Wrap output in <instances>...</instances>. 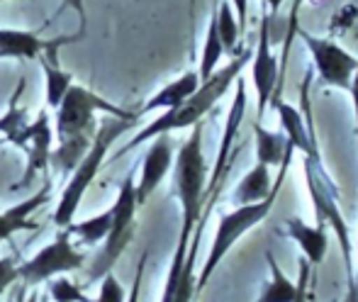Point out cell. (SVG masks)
I'll return each mask as SVG.
<instances>
[{
    "mask_svg": "<svg viewBox=\"0 0 358 302\" xmlns=\"http://www.w3.org/2000/svg\"><path fill=\"white\" fill-rule=\"evenodd\" d=\"M205 205H208V208L203 210V215H200L193 234H190L188 254H185V264H183V271H180L173 302H190L195 295V261H198V249H200V241H203V229H205V222H208V217H210V210H213V205H215V198H208V203Z\"/></svg>",
    "mask_w": 358,
    "mask_h": 302,
    "instance_id": "obj_15",
    "label": "cell"
},
{
    "mask_svg": "<svg viewBox=\"0 0 358 302\" xmlns=\"http://www.w3.org/2000/svg\"><path fill=\"white\" fill-rule=\"evenodd\" d=\"M200 85V76L198 71H188L183 73L180 78L171 80L169 85H164V88L159 90V93L154 95V98L149 100V103L142 108V113H151V110H171V108H178L180 103H183L185 98H190V95L198 90Z\"/></svg>",
    "mask_w": 358,
    "mask_h": 302,
    "instance_id": "obj_18",
    "label": "cell"
},
{
    "mask_svg": "<svg viewBox=\"0 0 358 302\" xmlns=\"http://www.w3.org/2000/svg\"><path fill=\"white\" fill-rule=\"evenodd\" d=\"M49 295H52L57 302H93L83 290L78 288L76 283L66 278H57L52 285H49Z\"/></svg>",
    "mask_w": 358,
    "mask_h": 302,
    "instance_id": "obj_28",
    "label": "cell"
},
{
    "mask_svg": "<svg viewBox=\"0 0 358 302\" xmlns=\"http://www.w3.org/2000/svg\"><path fill=\"white\" fill-rule=\"evenodd\" d=\"M222 54H224V47H222V39L217 34V22H215V13L210 17L208 32H205V47H203V59H200V83L208 80L210 76L217 71V64H220Z\"/></svg>",
    "mask_w": 358,
    "mask_h": 302,
    "instance_id": "obj_25",
    "label": "cell"
},
{
    "mask_svg": "<svg viewBox=\"0 0 358 302\" xmlns=\"http://www.w3.org/2000/svg\"><path fill=\"white\" fill-rule=\"evenodd\" d=\"M171 166H173V144H171L169 134H159V137H154L149 151L144 154L142 175H139V183H134L137 205H144L151 198V193L159 188V183L166 178Z\"/></svg>",
    "mask_w": 358,
    "mask_h": 302,
    "instance_id": "obj_13",
    "label": "cell"
},
{
    "mask_svg": "<svg viewBox=\"0 0 358 302\" xmlns=\"http://www.w3.org/2000/svg\"><path fill=\"white\" fill-rule=\"evenodd\" d=\"M17 280V264L13 259H0V295Z\"/></svg>",
    "mask_w": 358,
    "mask_h": 302,
    "instance_id": "obj_30",
    "label": "cell"
},
{
    "mask_svg": "<svg viewBox=\"0 0 358 302\" xmlns=\"http://www.w3.org/2000/svg\"><path fill=\"white\" fill-rule=\"evenodd\" d=\"M213 13H215L217 34H220V39H222V47H224L227 54H234L236 42H239V34H241V27H239V22H236L234 8H231V3H227V0H220Z\"/></svg>",
    "mask_w": 358,
    "mask_h": 302,
    "instance_id": "obj_24",
    "label": "cell"
},
{
    "mask_svg": "<svg viewBox=\"0 0 358 302\" xmlns=\"http://www.w3.org/2000/svg\"><path fill=\"white\" fill-rule=\"evenodd\" d=\"M95 110H105L113 117L120 120H137L134 113H127L122 108H115L100 95L90 93L88 88L71 85L64 95L62 105L57 108V137L59 142L64 139L78 137V134H93V115Z\"/></svg>",
    "mask_w": 358,
    "mask_h": 302,
    "instance_id": "obj_6",
    "label": "cell"
},
{
    "mask_svg": "<svg viewBox=\"0 0 358 302\" xmlns=\"http://www.w3.org/2000/svg\"><path fill=\"white\" fill-rule=\"evenodd\" d=\"M0 3H3V0H0Z\"/></svg>",
    "mask_w": 358,
    "mask_h": 302,
    "instance_id": "obj_38",
    "label": "cell"
},
{
    "mask_svg": "<svg viewBox=\"0 0 358 302\" xmlns=\"http://www.w3.org/2000/svg\"><path fill=\"white\" fill-rule=\"evenodd\" d=\"M305 175H307V188H310L312 203H315V215L320 226L331 224V229L339 236L341 251H344V266L346 273H349V288L351 293H356L354 285V264H351V251H354V244H351L349 236V226L344 222V215L339 210V203H336V190L331 178L327 175L324 166H322L320 151L317 154L305 156Z\"/></svg>",
    "mask_w": 358,
    "mask_h": 302,
    "instance_id": "obj_5",
    "label": "cell"
},
{
    "mask_svg": "<svg viewBox=\"0 0 358 302\" xmlns=\"http://www.w3.org/2000/svg\"><path fill=\"white\" fill-rule=\"evenodd\" d=\"M66 229L71 231V236H78L83 244L95 246L98 241H103L110 231V210L103 215H95V217L85 220V222H80V224H69Z\"/></svg>",
    "mask_w": 358,
    "mask_h": 302,
    "instance_id": "obj_27",
    "label": "cell"
},
{
    "mask_svg": "<svg viewBox=\"0 0 358 302\" xmlns=\"http://www.w3.org/2000/svg\"><path fill=\"white\" fill-rule=\"evenodd\" d=\"M10 142L27 151V171H24L22 180L17 183L27 185L39 171H44L49 166V154H52V120H49V115L42 110L39 117L32 124H24Z\"/></svg>",
    "mask_w": 358,
    "mask_h": 302,
    "instance_id": "obj_12",
    "label": "cell"
},
{
    "mask_svg": "<svg viewBox=\"0 0 358 302\" xmlns=\"http://www.w3.org/2000/svg\"><path fill=\"white\" fill-rule=\"evenodd\" d=\"M24 302H47V298H44V295H42V298H39L37 293H32V295H29V298L24 300Z\"/></svg>",
    "mask_w": 358,
    "mask_h": 302,
    "instance_id": "obj_37",
    "label": "cell"
},
{
    "mask_svg": "<svg viewBox=\"0 0 358 302\" xmlns=\"http://www.w3.org/2000/svg\"><path fill=\"white\" fill-rule=\"evenodd\" d=\"M287 234L290 239L300 246V251L305 254V259L310 261L312 266L322 264L327 256V234H324V226H310L305 224L300 217H290L287 220Z\"/></svg>",
    "mask_w": 358,
    "mask_h": 302,
    "instance_id": "obj_17",
    "label": "cell"
},
{
    "mask_svg": "<svg viewBox=\"0 0 358 302\" xmlns=\"http://www.w3.org/2000/svg\"><path fill=\"white\" fill-rule=\"evenodd\" d=\"M349 93H351V103H354V117H356V137H358V66L354 71V78L349 83Z\"/></svg>",
    "mask_w": 358,
    "mask_h": 302,
    "instance_id": "obj_34",
    "label": "cell"
},
{
    "mask_svg": "<svg viewBox=\"0 0 358 302\" xmlns=\"http://www.w3.org/2000/svg\"><path fill=\"white\" fill-rule=\"evenodd\" d=\"M285 142H287V139H285ZM292 154H295V147L287 142L285 144V156H283V161L278 164L280 166L278 178L273 180V188H271V193L266 195L264 200H259V203H249V205H236V210H231V213H224L220 217V224H217L213 246H210L208 261H205L203 271H200L198 280H195V293H200V290H203L205 285L210 283V278H213L217 266H220L222 259L229 254L231 246H234L236 241H239L241 236L246 234V231L254 229V226L259 224L261 220H266L271 215V210H273V205H275V198H278V193H280V185H283V180H285V175H287V168H290Z\"/></svg>",
    "mask_w": 358,
    "mask_h": 302,
    "instance_id": "obj_2",
    "label": "cell"
},
{
    "mask_svg": "<svg viewBox=\"0 0 358 302\" xmlns=\"http://www.w3.org/2000/svg\"><path fill=\"white\" fill-rule=\"evenodd\" d=\"M231 8H234L236 22H239L241 32L246 29V13H249V0H231Z\"/></svg>",
    "mask_w": 358,
    "mask_h": 302,
    "instance_id": "obj_33",
    "label": "cell"
},
{
    "mask_svg": "<svg viewBox=\"0 0 358 302\" xmlns=\"http://www.w3.org/2000/svg\"><path fill=\"white\" fill-rule=\"evenodd\" d=\"M146 259H149V256L142 254V259H139V266H137V273H134V283H132V290H129L127 302H139V293H142V280H144V268H146Z\"/></svg>",
    "mask_w": 358,
    "mask_h": 302,
    "instance_id": "obj_32",
    "label": "cell"
},
{
    "mask_svg": "<svg viewBox=\"0 0 358 302\" xmlns=\"http://www.w3.org/2000/svg\"><path fill=\"white\" fill-rule=\"evenodd\" d=\"M297 37L305 42L307 52L312 57V64H315V71L320 76V80L324 85H331V88L339 90H349V83L354 78V71L358 66V59L354 54H349L344 47H339L336 42L324 37H315V34L305 32V29L295 27Z\"/></svg>",
    "mask_w": 358,
    "mask_h": 302,
    "instance_id": "obj_9",
    "label": "cell"
},
{
    "mask_svg": "<svg viewBox=\"0 0 358 302\" xmlns=\"http://www.w3.org/2000/svg\"><path fill=\"white\" fill-rule=\"evenodd\" d=\"M176 195L180 203V241H190L195 224L205 210V185H208V164L203 154V122L193 124V132L178 149L173 164Z\"/></svg>",
    "mask_w": 358,
    "mask_h": 302,
    "instance_id": "obj_3",
    "label": "cell"
},
{
    "mask_svg": "<svg viewBox=\"0 0 358 302\" xmlns=\"http://www.w3.org/2000/svg\"><path fill=\"white\" fill-rule=\"evenodd\" d=\"M266 261H268V268H271V280L264 285V290H261L256 302H295L297 283H292L283 271H280L278 261H275V256L271 251L266 254Z\"/></svg>",
    "mask_w": 358,
    "mask_h": 302,
    "instance_id": "obj_21",
    "label": "cell"
},
{
    "mask_svg": "<svg viewBox=\"0 0 358 302\" xmlns=\"http://www.w3.org/2000/svg\"><path fill=\"white\" fill-rule=\"evenodd\" d=\"M64 3H66L69 8H73L76 15L80 17V24H85V5H83V0H64Z\"/></svg>",
    "mask_w": 358,
    "mask_h": 302,
    "instance_id": "obj_35",
    "label": "cell"
},
{
    "mask_svg": "<svg viewBox=\"0 0 358 302\" xmlns=\"http://www.w3.org/2000/svg\"><path fill=\"white\" fill-rule=\"evenodd\" d=\"M95 302H127L124 288L120 285V280L113 275V271L103 275V283H100V295Z\"/></svg>",
    "mask_w": 358,
    "mask_h": 302,
    "instance_id": "obj_29",
    "label": "cell"
},
{
    "mask_svg": "<svg viewBox=\"0 0 358 302\" xmlns=\"http://www.w3.org/2000/svg\"><path fill=\"white\" fill-rule=\"evenodd\" d=\"M42 69H44V76H47V105L57 110L59 105H62L66 90L73 85V76L69 71H62L59 66H54V64L44 57H42Z\"/></svg>",
    "mask_w": 358,
    "mask_h": 302,
    "instance_id": "obj_26",
    "label": "cell"
},
{
    "mask_svg": "<svg viewBox=\"0 0 358 302\" xmlns=\"http://www.w3.org/2000/svg\"><path fill=\"white\" fill-rule=\"evenodd\" d=\"M90 134H78V137L64 139L62 147L49 154V164L62 173H73V168L78 166V161L85 156V151L90 149Z\"/></svg>",
    "mask_w": 358,
    "mask_h": 302,
    "instance_id": "obj_22",
    "label": "cell"
},
{
    "mask_svg": "<svg viewBox=\"0 0 358 302\" xmlns=\"http://www.w3.org/2000/svg\"><path fill=\"white\" fill-rule=\"evenodd\" d=\"M137 195H134V171H129L127 178L120 185V193L115 205L110 208V231L105 236V251L103 259L98 261V268L93 275H105L113 271L115 261L124 254L129 239L134 234V217H137Z\"/></svg>",
    "mask_w": 358,
    "mask_h": 302,
    "instance_id": "obj_7",
    "label": "cell"
},
{
    "mask_svg": "<svg viewBox=\"0 0 358 302\" xmlns=\"http://www.w3.org/2000/svg\"><path fill=\"white\" fill-rule=\"evenodd\" d=\"M254 137H256V161L271 166H278L285 156V134L268 132L266 127H261V122H254Z\"/></svg>",
    "mask_w": 358,
    "mask_h": 302,
    "instance_id": "obj_23",
    "label": "cell"
},
{
    "mask_svg": "<svg viewBox=\"0 0 358 302\" xmlns=\"http://www.w3.org/2000/svg\"><path fill=\"white\" fill-rule=\"evenodd\" d=\"M275 110H278L280 117V129H283L285 139L295 147V151H302L305 156L317 154V139L315 132H312V122H305L302 113L297 108L287 103H275Z\"/></svg>",
    "mask_w": 358,
    "mask_h": 302,
    "instance_id": "obj_14",
    "label": "cell"
},
{
    "mask_svg": "<svg viewBox=\"0 0 358 302\" xmlns=\"http://www.w3.org/2000/svg\"><path fill=\"white\" fill-rule=\"evenodd\" d=\"M249 62H251V49L244 47L224 69H217L208 80H203V83L198 85V90H195L190 98H185L178 108L166 110L161 117H156L151 124H146L142 132H139L132 142H127V147L120 151L117 159L127 154V151L137 149L139 144L159 137V134H171V132H176V129H185V127H193V124L203 122L205 115H208L210 110L222 100V95L234 85V80L239 78Z\"/></svg>",
    "mask_w": 358,
    "mask_h": 302,
    "instance_id": "obj_1",
    "label": "cell"
},
{
    "mask_svg": "<svg viewBox=\"0 0 358 302\" xmlns=\"http://www.w3.org/2000/svg\"><path fill=\"white\" fill-rule=\"evenodd\" d=\"M234 85H236V88H234V100H231L229 115H227L224 134H222L220 149H217V161H215L213 175H210L208 185H205V200L217 198V193H220L222 180H224L227 171H229L234 139H236V134H239L241 122H244V115H246V85H244V80H241V76L234 80Z\"/></svg>",
    "mask_w": 358,
    "mask_h": 302,
    "instance_id": "obj_11",
    "label": "cell"
},
{
    "mask_svg": "<svg viewBox=\"0 0 358 302\" xmlns=\"http://www.w3.org/2000/svg\"><path fill=\"white\" fill-rule=\"evenodd\" d=\"M273 188V180H271V173H268V166L256 161V166L239 180V185L234 188V205H249V203H259L264 200L266 195L271 193Z\"/></svg>",
    "mask_w": 358,
    "mask_h": 302,
    "instance_id": "obj_19",
    "label": "cell"
},
{
    "mask_svg": "<svg viewBox=\"0 0 358 302\" xmlns=\"http://www.w3.org/2000/svg\"><path fill=\"white\" fill-rule=\"evenodd\" d=\"M44 42L34 32L24 29H0V57L13 59H37Z\"/></svg>",
    "mask_w": 358,
    "mask_h": 302,
    "instance_id": "obj_20",
    "label": "cell"
},
{
    "mask_svg": "<svg viewBox=\"0 0 358 302\" xmlns=\"http://www.w3.org/2000/svg\"><path fill=\"white\" fill-rule=\"evenodd\" d=\"M134 120H113V122H105L98 132L93 134V142H90V149L85 151V156L78 161V166L73 168L71 178H69V185L64 188L62 200L57 205V213H54V224L57 226H69L78 210L80 200H83L85 190L90 188L93 178L98 175L100 166H103L105 156H108V149L113 147V142L124 132V129L132 124Z\"/></svg>",
    "mask_w": 358,
    "mask_h": 302,
    "instance_id": "obj_4",
    "label": "cell"
},
{
    "mask_svg": "<svg viewBox=\"0 0 358 302\" xmlns=\"http://www.w3.org/2000/svg\"><path fill=\"white\" fill-rule=\"evenodd\" d=\"M83 264L85 254L73 249L71 231L66 226H62V231H59L52 244L44 246L39 254H34L22 266H17V278H22L24 285H39L62 273H69V271H78Z\"/></svg>",
    "mask_w": 358,
    "mask_h": 302,
    "instance_id": "obj_8",
    "label": "cell"
},
{
    "mask_svg": "<svg viewBox=\"0 0 358 302\" xmlns=\"http://www.w3.org/2000/svg\"><path fill=\"white\" fill-rule=\"evenodd\" d=\"M310 261H300V273H297V298L295 302H307V288H310Z\"/></svg>",
    "mask_w": 358,
    "mask_h": 302,
    "instance_id": "obj_31",
    "label": "cell"
},
{
    "mask_svg": "<svg viewBox=\"0 0 358 302\" xmlns=\"http://www.w3.org/2000/svg\"><path fill=\"white\" fill-rule=\"evenodd\" d=\"M278 73L280 66L273 57V49H271V17H264L259 29V42H256V49L251 52V80H254L256 88V120L264 117L266 105L273 100Z\"/></svg>",
    "mask_w": 358,
    "mask_h": 302,
    "instance_id": "obj_10",
    "label": "cell"
},
{
    "mask_svg": "<svg viewBox=\"0 0 358 302\" xmlns=\"http://www.w3.org/2000/svg\"><path fill=\"white\" fill-rule=\"evenodd\" d=\"M49 195H52V185L47 183L42 190H37L32 198L22 200V203L13 205L10 210L0 213V241H10V236L20 229H32L34 224L29 222V217H32V213H37V208H42V205L47 203Z\"/></svg>",
    "mask_w": 358,
    "mask_h": 302,
    "instance_id": "obj_16",
    "label": "cell"
},
{
    "mask_svg": "<svg viewBox=\"0 0 358 302\" xmlns=\"http://www.w3.org/2000/svg\"><path fill=\"white\" fill-rule=\"evenodd\" d=\"M266 3H268V10H271V15H275L280 10V5L285 3V0H266Z\"/></svg>",
    "mask_w": 358,
    "mask_h": 302,
    "instance_id": "obj_36",
    "label": "cell"
}]
</instances>
